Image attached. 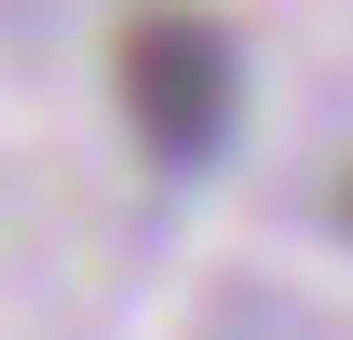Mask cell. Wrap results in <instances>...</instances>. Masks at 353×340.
I'll use <instances>...</instances> for the list:
<instances>
[{
  "mask_svg": "<svg viewBox=\"0 0 353 340\" xmlns=\"http://www.w3.org/2000/svg\"><path fill=\"white\" fill-rule=\"evenodd\" d=\"M123 123H136V150L150 164H218L231 150V123H245V41H231L218 14H190V0H150L123 28Z\"/></svg>",
  "mask_w": 353,
  "mask_h": 340,
  "instance_id": "1",
  "label": "cell"
},
{
  "mask_svg": "<svg viewBox=\"0 0 353 340\" xmlns=\"http://www.w3.org/2000/svg\"><path fill=\"white\" fill-rule=\"evenodd\" d=\"M340 232H353V177H340Z\"/></svg>",
  "mask_w": 353,
  "mask_h": 340,
  "instance_id": "2",
  "label": "cell"
}]
</instances>
